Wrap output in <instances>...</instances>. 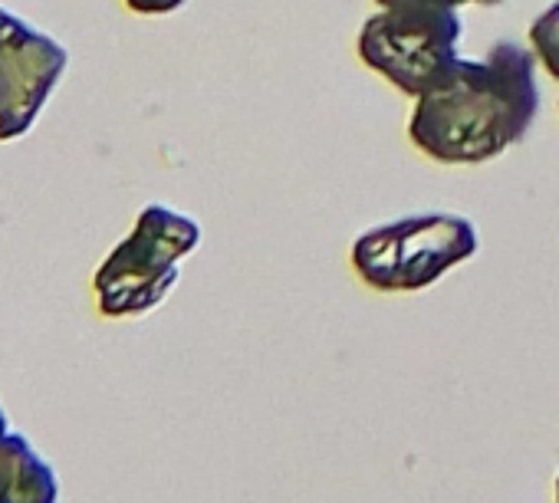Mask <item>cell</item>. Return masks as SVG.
<instances>
[{
  "label": "cell",
  "mask_w": 559,
  "mask_h": 503,
  "mask_svg": "<svg viewBox=\"0 0 559 503\" xmlns=\"http://www.w3.org/2000/svg\"><path fill=\"white\" fill-rule=\"evenodd\" d=\"M181 4H188V0H126V8L142 17H162V14L178 11Z\"/></svg>",
  "instance_id": "ba28073f"
},
{
  "label": "cell",
  "mask_w": 559,
  "mask_h": 503,
  "mask_svg": "<svg viewBox=\"0 0 559 503\" xmlns=\"http://www.w3.org/2000/svg\"><path fill=\"white\" fill-rule=\"evenodd\" d=\"M11 431V418H8V411H4V402H0V438H4Z\"/></svg>",
  "instance_id": "9c48e42d"
},
{
  "label": "cell",
  "mask_w": 559,
  "mask_h": 503,
  "mask_svg": "<svg viewBox=\"0 0 559 503\" xmlns=\"http://www.w3.org/2000/svg\"><path fill=\"white\" fill-rule=\"evenodd\" d=\"M530 47L533 57L546 67V73L559 80V0L530 24Z\"/></svg>",
  "instance_id": "52a82bcc"
},
{
  "label": "cell",
  "mask_w": 559,
  "mask_h": 503,
  "mask_svg": "<svg viewBox=\"0 0 559 503\" xmlns=\"http://www.w3.org/2000/svg\"><path fill=\"white\" fill-rule=\"evenodd\" d=\"M198 243L201 227L191 214L165 204L142 207L135 227L93 274L99 313L109 320H129L162 307L178 284V264L194 254Z\"/></svg>",
  "instance_id": "7a4b0ae2"
},
{
  "label": "cell",
  "mask_w": 559,
  "mask_h": 503,
  "mask_svg": "<svg viewBox=\"0 0 559 503\" xmlns=\"http://www.w3.org/2000/svg\"><path fill=\"white\" fill-rule=\"evenodd\" d=\"M536 112V60L516 44H493L480 63L457 57L418 96L408 135L441 165H477L516 145Z\"/></svg>",
  "instance_id": "6da1fadb"
},
{
  "label": "cell",
  "mask_w": 559,
  "mask_h": 503,
  "mask_svg": "<svg viewBox=\"0 0 559 503\" xmlns=\"http://www.w3.org/2000/svg\"><path fill=\"white\" fill-rule=\"evenodd\" d=\"M359 31V57L405 96H421L454 60L461 17L454 0H379Z\"/></svg>",
  "instance_id": "277c9868"
},
{
  "label": "cell",
  "mask_w": 559,
  "mask_h": 503,
  "mask_svg": "<svg viewBox=\"0 0 559 503\" xmlns=\"http://www.w3.org/2000/svg\"><path fill=\"white\" fill-rule=\"evenodd\" d=\"M477 247L480 237L467 217L415 214L366 230L353 243V267L379 294H415L471 261Z\"/></svg>",
  "instance_id": "3957f363"
},
{
  "label": "cell",
  "mask_w": 559,
  "mask_h": 503,
  "mask_svg": "<svg viewBox=\"0 0 559 503\" xmlns=\"http://www.w3.org/2000/svg\"><path fill=\"white\" fill-rule=\"evenodd\" d=\"M454 4H480V8H493V4H503V0H454Z\"/></svg>",
  "instance_id": "30bf717a"
},
{
  "label": "cell",
  "mask_w": 559,
  "mask_h": 503,
  "mask_svg": "<svg viewBox=\"0 0 559 503\" xmlns=\"http://www.w3.org/2000/svg\"><path fill=\"white\" fill-rule=\"evenodd\" d=\"M70 67V50L0 8V142L27 135Z\"/></svg>",
  "instance_id": "5b68a950"
},
{
  "label": "cell",
  "mask_w": 559,
  "mask_h": 503,
  "mask_svg": "<svg viewBox=\"0 0 559 503\" xmlns=\"http://www.w3.org/2000/svg\"><path fill=\"white\" fill-rule=\"evenodd\" d=\"M0 503H60L53 460L17 428L0 438Z\"/></svg>",
  "instance_id": "8992f818"
},
{
  "label": "cell",
  "mask_w": 559,
  "mask_h": 503,
  "mask_svg": "<svg viewBox=\"0 0 559 503\" xmlns=\"http://www.w3.org/2000/svg\"><path fill=\"white\" fill-rule=\"evenodd\" d=\"M556 503H559V477H556Z\"/></svg>",
  "instance_id": "8fae6325"
}]
</instances>
